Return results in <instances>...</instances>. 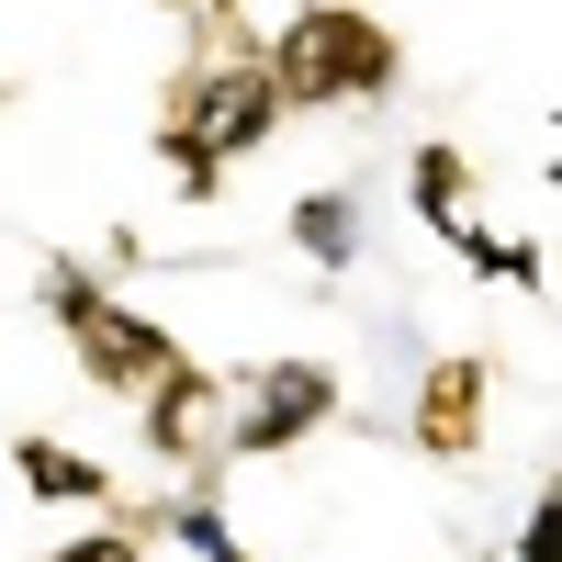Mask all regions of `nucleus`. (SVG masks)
<instances>
[{
    "mask_svg": "<svg viewBox=\"0 0 562 562\" xmlns=\"http://www.w3.org/2000/svg\"><path fill=\"white\" fill-rule=\"evenodd\" d=\"M495 383H506V371H495L484 349H439L428 371H416L405 439L428 450V461H484V439H495Z\"/></svg>",
    "mask_w": 562,
    "mask_h": 562,
    "instance_id": "423d86ee",
    "label": "nucleus"
},
{
    "mask_svg": "<svg viewBox=\"0 0 562 562\" xmlns=\"http://www.w3.org/2000/svg\"><path fill=\"white\" fill-rule=\"evenodd\" d=\"M225 405H237V383H225L214 360H192V349H180L158 383L135 394V439H147L180 484H192V473H225Z\"/></svg>",
    "mask_w": 562,
    "mask_h": 562,
    "instance_id": "39448f33",
    "label": "nucleus"
},
{
    "mask_svg": "<svg viewBox=\"0 0 562 562\" xmlns=\"http://www.w3.org/2000/svg\"><path fill=\"white\" fill-rule=\"evenodd\" d=\"M12 484L45 495V506H124V473H113V461H90V450L45 439V428H12Z\"/></svg>",
    "mask_w": 562,
    "mask_h": 562,
    "instance_id": "0eeeda50",
    "label": "nucleus"
},
{
    "mask_svg": "<svg viewBox=\"0 0 562 562\" xmlns=\"http://www.w3.org/2000/svg\"><path fill=\"white\" fill-rule=\"evenodd\" d=\"M338 416H349V371L338 360H259V371H237V405H225V473H237V461L304 450L315 428H338Z\"/></svg>",
    "mask_w": 562,
    "mask_h": 562,
    "instance_id": "20e7f679",
    "label": "nucleus"
},
{
    "mask_svg": "<svg viewBox=\"0 0 562 562\" xmlns=\"http://www.w3.org/2000/svg\"><path fill=\"white\" fill-rule=\"evenodd\" d=\"M158 113L180 124V135H203V147L237 169V158H259L281 124V90H270V68H259V45H192V68H180L169 90H158Z\"/></svg>",
    "mask_w": 562,
    "mask_h": 562,
    "instance_id": "7ed1b4c3",
    "label": "nucleus"
},
{
    "mask_svg": "<svg viewBox=\"0 0 562 562\" xmlns=\"http://www.w3.org/2000/svg\"><path fill=\"white\" fill-rule=\"evenodd\" d=\"M450 248L473 259V281H518V293H540V281H551V248H540V237H495V225H461Z\"/></svg>",
    "mask_w": 562,
    "mask_h": 562,
    "instance_id": "9b49d317",
    "label": "nucleus"
},
{
    "mask_svg": "<svg viewBox=\"0 0 562 562\" xmlns=\"http://www.w3.org/2000/svg\"><path fill=\"white\" fill-rule=\"evenodd\" d=\"M158 158H169V180H180V203H225V158L203 147V135H180L169 113H158Z\"/></svg>",
    "mask_w": 562,
    "mask_h": 562,
    "instance_id": "ddd939ff",
    "label": "nucleus"
},
{
    "mask_svg": "<svg viewBox=\"0 0 562 562\" xmlns=\"http://www.w3.org/2000/svg\"><path fill=\"white\" fill-rule=\"evenodd\" d=\"M0 102H12V79H0Z\"/></svg>",
    "mask_w": 562,
    "mask_h": 562,
    "instance_id": "2eb2a0df",
    "label": "nucleus"
},
{
    "mask_svg": "<svg viewBox=\"0 0 562 562\" xmlns=\"http://www.w3.org/2000/svg\"><path fill=\"white\" fill-rule=\"evenodd\" d=\"M147 518H158L180 551H192V562H259V551L237 540V518H225V473H192L169 506H147Z\"/></svg>",
    "mask_w": 562,
    "mask_h": 562,
    "instance_id": "1a4fd4ad",
    "label": "nucleus"
},
{
    "mask_svg": "<svg viewBox=\"0 0 562 562\" xmlns=\"http://www.w3.org/2000/svg\"><path fill=\"white\" fill-rule=\"evenodd\" d=\"M45 315L68 326V349H79V383L102 394V405H135L158 383V371L180 360V338L158 315H135L124 293H102V281H90L79 259H45Z\"/></svg>",
    "mask_w": 562,
    "mask_h": 562,
    "instance_id": "f03ea898",
    "label": "nucleus"
},
{
    "mask_svg": "<svg viewBox=\"0 0 562 562\" xmlns=\"http://www.w3.org/2000/svg\"><path fill=\"white\" fill-rule=\"evenodd\" d=\"M518 562H562V484L529 495V518H518Z\"/></svg>",
    "mask_w": 562,
    "mask_h": 562,
    "instance_id": "4468645a",
    "label": "nucleus"
},
{
    "mask_svg": "<svg viewBox=\"0 0 562 562\" xmlns=\"http://www.w3.org/2000/svg\"><path fill=\"white\" fill-rule=\"evenodd\" d=\"M259 68L281 90V113H371L405 90V34L371 0H304L293 23L259 34Z\"/></svg>",
    "mask_w": 562,
    "mask_h": 562,
    "instance_id": "f257e3e1",
    "label": "nucleus"
},
{
    "mask_svg": "<svg viewBox=\"0 0 562 562\" xmlns=\"http://www.w3.org/2000/svg\"><path fill=\"white\" fill-rule=\"evenodd\" d=\"M293 248L315 270H349L360 259V203L349 192H293Z\"/></svg>",
    "mask_w": 562,
    "mask_h": 562,
    "instance_id": "9d476101",
    "label": "nucleus"
},
{
    "mask_svg": "<svg viewBox=\"0 0 562 562\" xmlns=\"http://www.w3.org/2000/svg\"><path fill=\"white\" fill-rule=\"evenodd\" d=\"M147 540H158V518H147V506H102V518H90L79 540H57L45 562H147Z\"/></svg>",
    "mask_w": 562,
    "mask_h": 562,
    "instance_id": "f8f14e48",
    "label": "nucleus"
},
{
    "mask_svg": "<svg viewBox=\"0 0 562 562\" xmlns=\"http://www.w3.org/2000/svg\"><path fill=\"white\" fill-rule=\"evenodd\" d=\"M405 203H416V225H428V237H461V225H473V203H484V169H473V147L428 135V147L405 158Z\"/></svg>",
    "mask_w": 562,
    "mask_h": 562,
    "instance_id": "6e6552de",
    "label": "nucleus"
}]
</instances>
